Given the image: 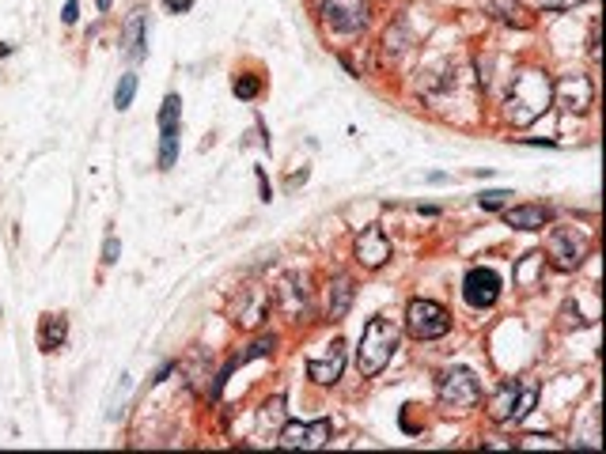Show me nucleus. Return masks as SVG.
<instances>
[{
  "instance_id": "9d476101",
  "label": "nucleus",
  "mask_w": 606,
  "mask_h": 454,
  "mask_svg": "<svg viewBox=\"0 0 606 454\" xmlns=\"http://www.w3.org/2000/svg\"><path fill=\"white\" fill-rule=\"evenodd\" d=\"M554 98L561 110L569 114H584L591 103H595V83H591L587 76H565L554 83Z\"/></svg>"
},
{
  "instance_id": "2eb2a0df",
  "label": "nucleus",
  "mask_w": 606,
  "mask_h": 454,
  "mask_svg": "<svg viewBox=\"0 0 606 454\" xmlns=\"http://www.w3.org/2000/svg\"><path fill=\"white\" fill-rule=\"evenodd\" d=\"M122 46H125V57H130V61H145V12H133L130 16Z\"/></svg>"
},
{
  "instance_id": "f03ea898",
  "label": "nucleus",
  "mask_w": 606,
  "mask_h": 454,
  "mask_svg": "<svg viewBox=\"0 0 606 454\" xmlns=\"http://www.w3.org/2000/svg\"><path fill=\"white\" fill-rule=\"evenodd\" d=\"M394 348H398V325L387 318H372L360 333V348H357V367L364 379H375L383 367L390 364Z\"/></svg>"
},
{
  "instance_id": "b1692460",
  "label": "nucleus",
  "mask_w": 606,
  "mask_h": 454,
  "mask_svg": "<svg viewBox=\"0 0 606 454\" xmlns=\"http://www.w3.org/2000/svg\"><path fill=\"white\" fill-rule=\"evenodd\" d=\"M542 8H549V12H565V8H576V4H584V0H539Z\"/></svg>"
},
{
  "instance_id": "dca6fc26",
  "label": "nucleus",
  "mask_w": 606,
  "mask_h": 454,
  "mask_svg": "<svg viewBox=\"0 0 606 454\" xmlns=\"http://www.w3.org/2000/svg\"><path fill=\"white\" fill-rule=\"evenodd\" d=\"M65 337H68V322H65V315H46V318H42V333H38L42 352H58V348L65 345Z\"/></svg>"
},
{
  "instance_id": "20e7f679",
  "label": "nucleus",
  "mask_w": 606,
  "mask_h": 454,
  "mask_svg": "<svg viewBox=\"0 0 606 454\" xmlns=\"http://www.w3.org/2000/svg\"><path fill=\"white\" fill-rule=\"evenodd\" d=\"M436 394H440V405H447V409H470L482 402V382H477L470 367H447L440 375Z\"/></svg>"
},
{
  "instance_id": "393cba45",
  "label": "nucleus",
  "mask_w": 606,
  "mask_h": 454,
  "mask_svg": "<svg viewBox=\"0 0 606 454\" xmlns=\"http://www.w3.org/2000/svg\"><path fill=\"white\" fill-rule=\"evenodd\" d=\"M103 262H106V265H114V262H118V239H114V235H110V239H106V247H103Z\"/></svg>"
},
{
  "instance_id": "0eeeda50",
  "label": "nucleus",
  "mask_w": 606,
  "mask_h": 454,
  "mask_svg": "<svg viewBox=\"0 0 606 454\" xmlns=\"http://www.w3.org/2000/svg\"><path fill=\"white\" fill-rule=\"evenodd\" d=\"M277 443L285 450H319L330 443V420H315V424H285L277 435Z\"/></svg>"
},
{
  "instance_id": "f8f14e48",
  "label": "nucleus",
  "mask_w": 606,
  "mask_h": 454,
  "mask_svg": "<svg viewBox=\"0 0 606 454\" xmlns=\"http://www.w3.org/2000/svg\"><path fill=\"white\" fill-rule=\"evenodd\" d=\"M342 372H345V345L337 337H334V345H330V352L322 360H307V375H311L315 382H322V387H327V382H337Z\"/></svg>"
},
{
  "instance_id": "5701e85b",
  "label": "nucleus",
  "mask_w": 606,
  "mask_h": 454,
  "mask_svg": "<svg viewBox=\"0 0 606 454\" xmlns=\"http://www.w3.org/2000/svg\"><path fill=\"white\" fill-rule=\"evenodd\" d=\"M519 447H549V450H557V443L549 435H523V439H519Z\"/></svg>"
},
{
  "instance_id": "bb28decb",
  "label": "nucleus",
  "mask_w": 606,
  "mask_h": 454,
  "mask_svg": "<svg viewBox=\"0 0 606 454\" xmlns=\"http://www.w3.org/2000/svg\"><path fill=\"white\" fill-rule=\"evenodd\" d=\"M163 4H167V8H171V12H186V8L193 4V0H163Z\"/></svg>"
},
{
  "instance_id": "4468645a",
  "label": "nucleus",
  "mask_w": 606,
  "mask_h": 454,
  "mask_svg": "<svg viewBox=\"0 0 606 454\" xmlns=\"http://www.w3.org/2000/svg\"><path fill=\"white\" fill-rule=\"evenodd\" d=\"M504 220H508L512 227H519V231H542V227L554 220V212H549L546 205H515L504 212Z\"/></svg>"
},
{
  "instance_id": "39448f33",
  "label": "nucleus",
  "mask_w": 606,
  "mask_h": 454,
  "mask_svg": "<svg viewBox=\"0 0 606 454\" xmlns=\"http://www.w3.org/2000/svg\"><path fill=\"white\" fill-rule=\"evenodd\" d=\"M405 330H410L417 340H436L451 330V315L432 300H413L405 307Z\"/></svg>"
},
{
  "instance_id": "423d86ee",
  "label": "nucleus",
  "mask_w": 606,
  "mask_h": 454,
  "mask_svg": "<svg viewBox=\"0 0 606 454\" xmlns=\"http://www.w3.org/2000/svg\"><path fill=\"white\" fill-rule=\"evenodd\" d=\"M322 20L337 35H357L368 27V0H322Z\"/></svg>"
},
{
  "instance_id": "9b49d317",
  "label": "nucleus",
  "mask_w": 606,
  "mask_h": 454,
  "mask_svg": "<svg viewBox=\"0 0 606 454\" xmlns=\"http://www.w3.org/2000/svg\"><path fill=\"white\" fill-rule=\"evenodd\" d=\"M387 258H390V243H387L383 227L368 223V227H364V231L357 235V262H360L364 269H383Z\"/></svg>"
},
{
  "instance_id": "412c9836",
  "label": "nucleus",
  "mask_w": 606,
  "mask_h": 454,
  "mask_svg": "<svg viewBox=\"0 0 606 454\" xmlns=\"http://www.w3.org/2000/svg\"><path fill=\"white\" fill-rule=\"evenodd\" d=\"M534 402H539V387H523V390H519V402H515L512 420H523L531 409H534Z\"/></svg>"
},
{
  "instance_id": "a211bd4d",
  "label": "nucleus",
  "mask_w": 606,
  "mask_h": 454,
  "mask_svg": "<svg viewBox=\"0 0 606 454\" xmlns=\"http://www.w3.org/2000/svg\"><path fill=\"white\" fill-rule=\"evenodd\" d=\"M492 16L504 20V23H519V27H527L523 8H519V0H492Z\"/></svg>"
},
{
  "instance_id": "a878e982",
  "label": "nucleus",
  "mask_w": 606,
  "mask_h": 454,
  "mask_svg": "<svg viewBox=\"0 0 606 454\" xmlns=\"http://www.w3.org/2000/svg\"><path fill=\"white\" fill-rule=\"evenodd\" d=\"M76 16H80V0H65V23H76Z\"/></svg>"
},
{
  "instance_id": "f257e3e1",
  "label": "nucleus",
  "mask_w": 606,
  "mask_h": 454,
  "mask_svg": "<svg viewBox=\"0 0 606 454\" xmlns=\"http://www.w3.org/2000/svg\"><path fill=\"white\" fill-rule=\"evenodd\" d=\"M554 103V80L539 68H523V73L512 76L508 98H504V114H508L512 125H531L534 118H542Z\"/></svg>"
},
{
  "instance_id": "1a4fd4ad",
  "label": "nucleus",
  "mask_w": 606,
  "mask_h": 454,
  "mask_svg": "<svg viewBox=\"0 0 606 454\" xmlns=\"http://www.w3.org/2000/svg\"><path fill=\"white\" fill-rule=\"evenodd\" d=\"M178 114H182L178 95H167L163 110H160V129H163V137H160V167L163 170L175 167V160H178Z\"/></svg>"
},
{
  "instance_id": "6ab92c4d",
  "label": "nucleus",
  "mask_w": 606,
  "mask_h": 454,
  "mask_svg": "<svg viewBox=\"0 0 606 454\" xmlns=\"http://www.w3.org/2000/svg\"><path fill=\"white\" fill-rule=\"evenodd\" d=\"M133 98H137V76H122L118 91H114V106H118V110H130Z\"/></svg>"
},
{
  "instance_id": "f3484780",
  "label": "nucleus",
  "mask_w": 606,
  "mask_h": 454,
  "mask_svg": "<svg viewBox=\"0 0 606 454\" xmlns=\"http://www.w3.org/2000/svg\"><path fill=\"white\" fill-rule=\"evenodd\" d=\"M352 295H357V292H352V280H349V277H337V280L330 284V303H327V310H330V318H334V322L349 315Z\"/></svg>"
},
{
  "instance_id": "cd10ccee",
  "label": "nucleus",
  "mask_w": 606,
  "mask_h": 454,
  "mask_svg": "<svg viewBox=\"0 0 606 454\" xmlns=\"http://www.w3.org/2000/svg\"><path fill=\"white\" fill-rule=\"evenodd\" d=\"M110 8V0H98V12H106Z\"/></svg>"
},
{
  "instance_id": "7ed1b4c3",
  "label": "nucleus",
  "mask_w": 606,
  "mask_h": 454,
  "mask_svg": "<svg viewBox=\"0 0 606 454\" xmlns=\"http://www.w3.org/2000/svg\"><path fill=\"white\" fill-rule=\"evenodd\" d=\"M587 235L576 231V227H554V231L546 235V258L554 262V269L561 273H572V269H580L584 258H587Z\"/></svg>"
},
{
  "instance_id": "6e6552de",
  "label": "nucleus",
  "mask_w": 606,
  "mask_h": 454,
  "mask_svg": "<svg viewBox=\"0 0 606 454\" xmlns=\"http://www.w3.org/2000/svg\"><path fill=\"white\" fill-rule=\"evenodd\" d=\"M497 295H500V277L492 273V269H485V265L470 269L467 280H462V300H467L474 310L492 307L497 303Z\"/></svg>"
},
{
  "instance_id": "ddd939ff",
  "label": "nucleus",
  "mask_w": 606,
  "mask_h": 454,
  "mask_svg": "<svg viewBox=\"0 0 606 454\" xmlns=\"http://www.w3.org/2000/svg\"><path fill=\"white\" fill-rule=\"evenodd\" d=\"M519 390H523V382L512 379V382H500L497 390H492L489 397V417L497 424H508L512 413H515V402H519Z\"/></svg>"
},
{
  "instance_id": "4be33fe9",
  "label": "nucleus",
  "mask_w": 606,
  "mask_h": 454,
  "mask_svg": "<svg viewBox=\"0 0 606 454\" xmlns=\"http://www.w3.org/2000/svg\"><path fill=\"white\" fill-rule=\"evenodd\" d=\"M258 91H262L258 80H250V76H239V80H235V95H239V98H255Z\"/></svg>"
},
{
  "instance_id": "aec40b11",
  "label": "nucleus",
  "mask_w": 606,
  "mask_h": 454,
  "mask_svg": "<svg viewBox=\"0 0 606 454\" xmlns=\"http://www.w3.org/2000/svg\"><path fill=\"white\" fill-rule=\"evenodd\" d=\"M508 197H515V193L512 190H485L482 197H477V205H482L485 212H497V208L508 205Z\"/></svg>"
}]
</instances>
